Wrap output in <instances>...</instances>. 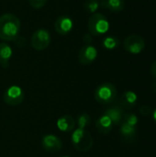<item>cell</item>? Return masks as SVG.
<instances>
[{
    "mask_svg": "<svg viewBox=\"0 0 156 157\" xmlns=\"http://www.w3.org/2000/svg\"><path fill=\"white\" fill-rule=\"evenodd\" d=\"M20 32V20L14 14L7 13L0 17V39L3 40H16Z\"/></svg>",
    "mask_w": 156,
    "mask_h": 157,
    "instance_id": "cell-1",
    "label": "cell"
},
{
    "mask_svg": "<svg viewBox=\"0 0 156 157\" xmlns=\"http://www.w3.org/2000/svg\"><path fill=\"white\" fill-rule=\"evenodd\" d=\"M87 27L89 32L93 36H101L108 31L109 22L103 14L94 13L90 16L88 19Z\"/></svg>",
    "mask_w": 156,
    "mask_h": 157,
    "instance_id": "cell-2",
    "label": "cell"
},
{
    "mask_svg": "<svg viewBox=\"0 0 156 157\" xmlns=\"http://www.w3.org/2000/svg\"><path fill=\"white\" fill-rule=\"evenodd\" d=\"M93 138L86 130L75 129L72 134V144L74 147L79 152H87L93 146Z\"/></svg>",
    "mask_w": 156,
    "mask_h": 157,
    "instance_id": "cell-3",
    "label": "cell"
},
{
    "mask_svg": "<svg viewBox=\"0 0 156 157\" xmlns=\"http://www.w3.org/2000/svg\"><path fill=\"white\" fill-rule=\"evenodd\" d=\"M117 97V88L111 83H103L95 91V98L100 104H109Z\"/></svg>",
    "mask_w": 156,
    "mask_h": 157,
    "instance_id": "cell-4",
    "label": "cell"
},
{
    "mask_svg": "<svg viewBox=\"0 0 156 157\" xmlns=\"http://www.w3.org/2000/svg\"><path fill=\"white\" fill-rule=\"evenodd\" d=\"M31 46L36 51L45 50L51 43V34L50 32L43 28L38 29L32 35L30 40Z\"/></svg>",
    "mask_w": 156,
    "mask_h": 157,
    "instance_id": "cell-5",
    "label": "cell"
},
{
    "mask_svg": "<svg viewBox=\"0 0 156 157\" xmlns=\"http://www.w3.org/2000/svg\"><path fill=\"white\" fill-rule=\"evenodd\" d=\"M25 94L23 89L17 86H9L4 93L3 100L8 106H17L21 104L24 100Z\"/></svg>",
    "mask_w": 156,
    "mask_h": 157,
    "instance_id": "cell-6",
    "label": "cell"
},
{
    "mask_svg": "<svg viewBox=\"0 0 156 157\" xmlns=\"http://www.w3.org/2000/svg\"><path fill=\"white\" fill-rule=\"evenodd\" d=\"M123 46L128 52L131 54H139L145 48V40L138 34H131L124 40Z\"/></svg>",
    "mask_w": 156,
    "mask_h": 157,
    "instance_id": "cell-7",
    "label": "cell"
},
{
    "mask_svg": "<svg viewBox=\"0 0 156 157\" xmlns=\"http://www.w3.org/2000/svg\"><path fill=\"white\" fill-rule=\"evenodd\" d=\"M97 57V50L91 44H86L81 48L78 53L79 62L84 65L91 64Z\"/></svg>",
    "mask_w": 156,
    "mask_h": 157,
    "instance_id": "cell-8",
    "label": "cell"
},
{
    "mask_svg": "<svg viewBox=\"0 0 156 157\" xmlns=\"http://www.w3.org/2000/svg\"><path fill=\"white\" fill-rule=\"evenodd\" d=\"M41 145L48 153H57L62 149L63 143L59 137L52 134H47L42 137Z\"/></svg>",
    "mask_w": 156,
    "mask_h": 157,
    "instance_id": "cell-9",
    "label": "cell"
},
{
    "mask_svg": "<svg viewBox=\"0 0 156 157\" xmlns=\"http://www.w3.org/2000/svg\"><path fill=\"white\" fill-rule=\"evenodd\" d=\"M74 27L72 18L68 16H60L54 22V29L60 35H67L71 32Z\"/></svg>",
    "mask_w": 156,
    "mask_h": 157,
    "instance_id": "cell-10",
    "label": "cell"
},
{
    "mask_svg": "<svg viewBox=\"0 0 156 157\" xmlns=\"http://www.w3.org/2000/svg\"><path fill=\"white\" fill-rule=\"evenodd\" d=\"M96 127H97V130L98 131V132H100L101 134H108L111 132L113 123H112L111 120L107 115L104 114L100 118H98V120L97 121Z\"/></svg>",
    "mask_w": 156,
    "mask_h": 157,
    "instance_id": "cell-11",
    "label": "cell"
},
{
    "mask_svg": "<svg viewBox=\"0 0 156 157\" xmlns=\"http://www.w3.org/2000/svg\"><path fill=\"white\" fill-rule=\"evenodd\" d=\"M12 57V49L6 42H0V65L4 68L8 67Z\"/></svg>",
    "mask_w": 156,
    "mask_h": 157,
    "instance_id": "cell-12",
    "label": "cell"
},
{
    "mask_svg": "<svg viewBox=\"0 0 156 157\" xmlns=\"http://www.w3.org/2000/svg\"><path fill=\"white\" fill-rule=\"evenodd\" d=\"M57 127L63 132H71L75 127V121L70 115H64L57 121Z\"/></svg>",
    "mask_w": 156,
    "mask_h": 157,
    "instance_id": "cell-13",
    "label": "cell"
},
{
    "mask_svg": "<svg viewBox=\"0 0 156 157\" xmlns=\"http://www.w3.org/2000/svg\"><path fill=\"white\" fill-rule=\"evenodd\" d=\"M138 100L137 94L133 91H126L120 98V106L124 109H131L134 107Z\"/></svg>",
    "mask_w": 156,
    "mask_h": 157,
    "instance_id": "cell-14",
    "label": "cell"
},
{
    "mask_svg": "<svg viewBox=\"0 0 156 157\" xmlns=\"http://www.w3.org/2000/svg\"><path fill=\"white\" fill-rule=\"evenodd\" d=\"M105 115H107L112 121L113 125H118L122 121L123 119V112L121 108L120 107H111L108 108L105 113Z\"/></svg>",
    "mask_w": 156,
    "mask_h": 157,
    "instance_id": "cell-15",
    "label": "cell"
},
{
    "mask_svg": "<svg viewBox=\"0 0 156 157\" xmlns=\"http://www.w3.org/2000/svg\"><path fill=\"white\" fill-rule=\"evenodd\" d=\"M99 4L103 8H107L112 12H120L125 7L124 0H104Z\"/></svg>",
    "mask_w": 156,
    "mask_h": 157,
    "instance_id": "cell-16",
    "label": "cell"
},
{
    "mask_svg": "<svg viewBox=\"0 0 156 157\" xmlns=\"http://www.w3.org/2000/svg\"><path fill=\"white\" fill-rule=\"evenodd\" d=\"M136 132H137L136 127L131 126L124 121L122 122L120 127V134L125 140H131L132 138L135 137Z\"/></svg>",
    "mask_w": 156,
    "mask_h": 157,
    "instance_id": "cell-17",
    "label": "cell"
},
{
    "mask_svg": "<svg viewBox=\"0 0 156 157\" xmlns=\"http://www.w3.org/2000/svg\"><path fill=\"white\" fill-rule=\"evenodd\" d=\"M103 47L107 50H114L116 48H118L120 44V40L117 37L114 36H107L104 38L103 41H102Z\"/></svg>",
    "mask_w": 156,
    "mask_h": 157,
    "instance_id": "cell-18",
    "label": "cell"
},
{
    "mask_svg": "<svg viewBox=\"0 0 156 157\" xmlns=\"http://www.w3.org/2000/svg\"><path fill=\"white\" fill-rule=\"evenodd\" d=\"M76 122H77V126L79 129H83L85 130L91 122V118L90 116L84 112V113H81L78 117H77V120H76Z\"/></svg>",
    "mask_w": 156,
    "mask_h": 157,
    "instance_id": "cell-19",
    "label": "cell"
},
{
    "mask_svg": "<svg viewBox=\"0 0 156 157\" xmlns=\"http://www.w3.org/2000/svg\"><path fill=\"white\" fill-rule=\"evenodd\" d=\"M100 4L97 0H86L84 4V8L87 13L94 14L98 9Z\"/></svg>",
    "mask_w": 156,
    "mask_h": 157,
    "instance_id": "cell-20",
    "label": "cell"
},
{
    "mask_svg": "<svg viewBox=\"0 0 156 157\" xmlns=\"http://www.w3.org/2000/svg\"><path fill=\"white\" fill-rule=\"evenodd\" d=\"M123 121L131 126L136 127V125L138 124V117L133 113H127L123 116Z\"/></svg>",
    "mask_w": 156,
    "mask_h": 157,
    "instance_id": "cell-21",
    "label": "cell"
},
{
    "mask_svg": "<svg viewBox=\"0 0 156 157\" xmlns=\"http://www.w3.org/2000/svg\"><path fill=\"white\" fill-rule=\"evenodd\" d=\"M47 0H29V3L30 5V6H32L33 8H41L45 4H46Z\"/></svg>",
    "mask_w": 156,
    "mask_h": 157,
    "instance_id": "cell-22",
    "label": "cell"
},
{
    "mask_svg": "<svg viewBox=\"0 0 156 157\" xmlns=\"http://www.w3.org/2000/svg\"><path fill=\"white\" fill-rule=\"evenodd\" d=\"M140 113L143 116H149L153 113V110H152V108L149 106H143L140 108Z\"/></svg>",
    "mask_w": 156,
    "mask_h": 157,
    "instance_id": "cell-23",
    "label": "cell"
},
{
    "mask_svg": "<svg viewBox=\"0 0 156 157\" xmlns=\"http://www.w3.org/2000/svg\"><path fill=\"white\" fill-rule=\"evenodd\" d=\"M151 73L153 75V76H154L156 78V61H154L151 66Z\"/></svg>",
    "mask_w": 156,
    "mask_h": 157,
    "instance_id": "cell-24",
    "label": "cell"
},
{
    "mask_svg": "<svg viewBox=\"0 0 156 157\" xmlns=\"http://www.w3.org/2000/svg\"><path fill=\"white\" fill-rule=\"evenodd\" d=\"M153 117H154V120L156 121V109L154 111V113H153Z\"/></svg>",
    "mask_w": 156,
    "mask_h": 157,
    "instance_id": "cell-25",
    "label": "cell"
},
{
    "mask_svg": "<svg viewBox=\"0 0 156 157\" xmlns=\"http://www.w3.org/2000/svg\"><path fill=\"white\" fill-rule=\"evenodd\" d=\"M100 1H104V0H100Z\"/></svg>",
    "mask_w": 156,
    "mask_h": 157,
    "instance_id": "cell-26",
    "label": "cell"
},
{
    "mask_svg": "<svg viewBox=\"0 0 156 157\" xmlns=\"http://www.w3.org/2000/svg\"><path fill=\"white\" fill-rule=\"evenodd\" d=\"M63 157H68V156H63Z\"/></svg>",
    "mask_w": 156,
    "mask_h": 157,
    "instance_id": "cell-27",
    "label": "cell"
}]
</instances>
